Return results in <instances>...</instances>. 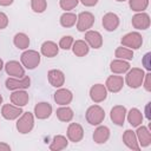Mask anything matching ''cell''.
Returning <instances> with one entry per match:
<instances>
[{
  "label": "cell",
  "instance_id": "8",
  "mask_svg": "<svg viewBox=\"0 0 151 151\" xmlns=\"http://www.w3.org/2000/svg\"><path fill=\"white\" fill-rule=\"evenodd\" d=\"M107 97V90L103 84H96L90 88V98L94 103H101Z\"/></svg>",
  "mask_w": 151,
  "mask_h": 151
},
{
  "label": "cell",
  "instance_id": "20",
  "mask_svg": "<svg viewBox=\"0 0 151 151\" xmlns=\"http://www.w3.org/2000/svg\"><path fill=\"white\" fill-rule=\"evenodd\" d=\"M28 100H29V97L25 90H15L11 94V103L15 106H19V107L27 105Z\"/></svg>",
  "mask_w": 151,
  "mask_h": 151
},
{
  "label": "cell",
  "instance_id": "34",
  "mask_svg": "<svg viewBox=\"0 0 151 151\" xmlns=\"http://www.w3.org/2000/svg\"><path fill=\"white\" fill-rule=\"evenodd\" d=\"M31 8L35 13H42L47 8L46 0H31Z\"/></svg>",
  "mask_w": 151,
  "mask_h": 151
},
{
  "label": "cell",
  "instance_id": "11",
  "mask_svg": "<svg viewBox=\"0 0 151 151\" xmlns=\"http://www.w3.org/2000/svg\"><path fill=\"white\" fill-rule=\"evenodd\" d=\"M131 24L136 29H146L150 27V17L147 13L139 12L132 17Z\"/></svg>",
  "mask_w": 151,
  "mask_h": 151
},
{
  "label": "cell",
  "instance_id": "22",
  "mask_svg": "<svg viewBox=\"0 0 151 151\" xmlns=\"http://www.w3.org/2000/svg\"><path fill=\"white\" fill-rule=\"evenodd\" d=\"M123 142L131 150L139 151V149H140V146L138 144V140H137V137H136V132H133L132 130H126L124 132V134H123Z\"/></svg>",
  "mask_w": 151,
  "mask_h": 151
},
{
  "label": "cell",
  "instance_id": "10",
  "mask_svg": "<svg viewBox=\"0 0 151 151\" xmlns=\"http://www.w3.org/2000/svg\"><path fill=\"white\" fill-rule=\"evenodd\" d=\"M83 137H84L83 126L78 123H71L67 127V138L73 143H78L83 139Z\"/></svg>",
  "mask_w": 151,
  "mask_h": 151
},
{
  "label": "cell",
  "instance_id": "36",
  "mask_svg": "<svg viewBox=\"0 0 151 151\" xmlns=\"http://www.w3.org/2000/svg\"><path fill=\"white\" fill-rule=\"evenodd\" d=\"M79 0H60L59 1V5L61 7V9L64 11H71L77 5H78Z\"/></svg>",
  "mask_w": 151,
  "mask_h": 151
},
{
  "label": "cell",
  "instance_id": "13",
  "mask_svg": "<svg viewBox=\"0 0 151 151\" xmlns=\"http://www.w3.org/2000/svg\"><path fill=\"white\" fill-rule=\"evenodd\" d=\"M123 86H124V79L120 76H110L105 83L106 90L112 92V93L119 92L123 88Z\"/></svg>",
  "mask_w": 151,
  "mask_h": 151
},
{
  "label": "cell",
  "instance_id": "14",
  "mask_svg": "<svg viewBox=\"0 0 151 151\" xmlns=\"http://www.w3.org/2000/svg\"><path fill=\"white\" fill-rule=\"evenodd\" d=\"M21 113H22L21 107L11 105V104H5L1 109V116L7 120H13V119L19 118V116Z\"/></svg>",
  "mask_w": 151,
  "mask_h": 151
},
{
  "label": "cell",
  "instance_id": "4",
  "mask_svg": "<svg viewBox=\"0 0 151 151\" xmlns=\"http://www.w3.org/2000/svg\"><path fill=\"white\" fill-rule=\"evenodd\" d=\"M34 126V117L31 112H22V116L18 119L17 122V130L22 133V134H26L28 132L32 131Z\"/></svg>",
  "mask_w": 151,
  "mask_h": 151
},
{
  "label": "cell",
  "instance_id": "27",
  "mask_svg": "<svg viewBox=\"0 0 151 151\" xmlns=\"http://www.w3.org/2000/svg\"><path fill=\"white\" fill-rule=\"evenodd\" d=\"M55 114H57V118H58L60 122H64V123L71 122V120L73 119V116H74L72 109L68 107V106H66V105H63L61 107L57 109Z\"/></svg>",
  "mask_w": 151,
  "mask_h": 151
},
{
  "label": "cell",
  "instance_id": "7",
  "mask_svg": "<svg viewBox=\"0 0 151 151\" xmlns=\"http://www.w3.org/2000/svg\"><path fill=\"white\" fill-rule=\"evenodd\" d=\"M31 86V79L29 77H22V78H8L6 79V88L11 91L15 90H26Z\"/></svg>",
  "mask_w": 151,
  "mask_h": 151
},
{
  "label": "cell",
  "instance_id": "32",
  "mask_svg": "<svg viewBox=\"0 0 151 151\" xmlns=\"http://www.w3.org/2000/svg\"><path fill=\"white\" fill-rule=\"evenodd\" d=\"M114 57H117L118 59H123V60H131L133 58V51L127 48V47L120 46V47L116 48Z\"/></svg>",
  "mask_w": 151,
  "mask_h": 151
},
{
  "label": "cell",
  "instance_id": "43",
  "mask_svg": "<svg viewBox=\"0 0 151 151\" xmlns=\"http://www.w3.org/2000/svg\"><path fill=\"white\" fill-rule=\"evenodd\" d=\"M14 0H0V6H9L13 4Z\"/></svg>",
  "mask_w": 151,
  "mask_h": 151
},
{
  "label": "cell",
  "instance_id": "33",
  "mask_svg": "<svg viewBox=\"0 0 151 151\" xmlns=\"http://www.w3.org/2000/svg\"><path fill=\"white\" fill-rule=\"evenodd\" d=\"M129 6L134 12H143L149 6V0H129Z\"/></svg>",
  "mask_w": 151,
  "mask_h": 151
},
{
  "label": "cell",
  "instance_id": "17",
  "mask_svg": "<svg viewBox=\"0 0 151 151\" xmlns=\"http://www.w3.org/2000/svg\"><path fill=\"white\" fill-rule=\"evenodd\" d=\"M85 41L92 48H100L103 46V37L97 31H87L85 33Z\"/></svg>",
  "mask_w": 151,
  "mask_h": 151
},
{
  "label": "cell",
  "instance_id": "25",
  "mask_svg": "<svg viewBox=\"0 0 151 151\" xmlns=\"http://www.w3.org/2000/svg\"><path fill=\"white\" fill-rule=\"evenodd\" d=\"M110 138V130L107 126H98L93 132V140L97 144H104Z\"/></svg>",
  "mask_w": 151,
  "mask_h": 151
},
{
  "label": "cell",
  "instance_id": "28",
  "mask_svg": "<svg viewBox=\"0 0 151 151\" xmlns=\"http://www.w3.org/2000/svg\"><path fill=\"white\" fill-rule=\"evenodd\" d=\"M126 114H127V122L130 123L131 126L137 127L143 123V114L138 109H131L129 113L126 112Z\"/></svg>",
  "mask_w": 151,
  "mask_h": 151
},
{
  "label": "cell",
  "instance_id": "5",
  "mask_svg": "<svg viewBox=\"0 0 151 151\" xmlns=\"http://www.w3.org/2000/svg\"><path fill=\"white\" fill-rule=\"evenodd\" d=\"M143 44V37L138 32H130L122 38V45L130 50H138Z\"/></svg>",
  "mask_w": 151,
  "mask_h": 151
},
{
  "label": "cell",
  "instance_id": "29",
  "mask_svg": "<svg viewBox=\"0 0 151 151\" xmlns=\"http://www.w3.org/2000/svg\"><path fill=\"white\" fill-rule=\"evenodd\" d=\"M67 144H68L67 138L61 136V134H58L53 138V140L50 145V150L51 151H60V150L67 147Z\"/></svg>",
  "mask_w": 151,
  "mask_h": 151
},
{
  "label": "cell",
  "instance_id": "26",
  "mask_svg": "<svg viewBox=\"0 0 151 151\" xmlns=\"http://www.w3.org/2000/svg\"><path fill=\"white\" fill-rule=\"evenodd\" d=\"M72 51L77 57H85L88 51H90V46L87 45V42L85 40H76L73 41L72 45Z\"/></svg>",
  "mask_w": 151,
  "mask_h": 151
},
{
  "label": "cell",
  "instance_id": "23",
  "mask_svg": "<svg viewBox=\"0 0 151 151\" xmlns=\"http://www.w3.org/2000/svg\"><path fill=\"white\" fill-rule=\"evenodd\" d=\"M110 70L112 73H116V74H123L125 72H127L130 70V64L126 61V60H123V59H116V60H112L111 64H110Z\"/></svg>",
  "mask_w": 151,
  "mask_h": 151
},
{
  "label": "cell",
  "instance_id": "2",
  "mask_svg": "<svg viewBox=\"0 0 151 151\" xmlns=\"http://www.w3.org/2000/svg\"><path fill=\"white\" fill-rule=\"evenodd\" d=\"M20 60L22 66L28 70H34L40 64V54L34 50H27L21 54Z\"/></svg>",
  "mask_w": 151,
  "mask_h": 151
},
{
  "label": "cell",
  "instance_id": "3",
  "mask_svg": "<svg viewBox=\"0 0 151 151\" xmlns=\"http://www.w3.org/2000/svg\"><path fill=\"white\" fill-rule=\"evenodd\" d=\"M105 118V111L99 105H92L86 111V120L90 125H99Z\"/></svg>",
  "mask_w": 151,
  "mask_h": 151
},
{
  "label": "cell",
  "instance_id": "37",
  "mask_svg": "<svg viewBox=\"0 0 151 151\" xmlns=\"http://www.w3.org/2000/svg\"><path fill=\"white\" fill-rule=\"evenodd\" d=\"M143 85H144V88H145L147 92L151 91V73H146V74L144 76Z\"/></svg>",
  "mask_w": 151,
  "mask_h": 151
},
{
  "label": "cell",
  "instance_id": "42",
  "mask_svg": "<svg viewBox=\"0 0 151 151\" xmlns=\"http://www.w3.org/2000/svg\"><path fill=\"white\" fill-rule=\"evenodd\" d=\"M150 104H151V103H147L146 106H145V117H146L149 120H150V118H151V117H150Z\"/></svg>",
  "mask_w": 151,
  "mask_h": 151
},
{
  "label": "cell",
  "instance_id": "44",
  "mask_svg": "<svg viewBox=\"0 0 151 151\" xmlns=\"http://www.w3.org/2000/svg\"><path fill=\"white\" fill-rule=\"evenodd\" d=\"M2 67H4V61H2V59L0 58V72H1V70H2Z\"/></svg>",
  "mask_w": 151,
  "mask_h": 151
},
{
  "label": "cell",
  "instance_id": "39",
  "mask_svg": "<svg viewBox=\"0 0 151 151\" xmlns=\"http://www.w3.org/2000/svg\"><path fill=\"white\" fill-rule=\"evenodd\" d=\"M150 57H151V53L149 52V53H146V54L144 55V58H143V65L145 66V68H146L147 71H150V70H151V64H150Z\"/></svg>",
  "mask_w": 151,
  "mask_h": 151
},
{
  "label": "cell",
  "instance_id": "45",
  "mask_svg": "<svg viewBox=\"0 0 151 151\" xmlns=\"http://www.w3.org/2000/svg\"><path fill=\"white\" fill-rule=\"evenodd\" d=\"M1 103H2V96L0 94V104H1Z\"/></svg>",
  "mask_w": 151,
  "mask_h": 151
},
{
  "label": "cell",
  "instance_id": "35",
  "mask_svg": "<svg viewBox=\"0 0 151 151\" xmlns=\"http://www.w3.org/2000/svg\"><path fill=\"white\" fill-rule=\"evenodd\" d=\"M73 38L71 35H64L59 41V47L63 50H70L73 45Z\"/></svg>",
  "mask_w": 151,
  "mask_h": 151
},
{
  "label": "cell",
  "instance_id": "16",
  "mask_svg": "<svg viewBox=\"0 0 151 151\" xmlns=\"http://www.w3.org/2000/svg\"><path fill=\"white\" fill-rule=\"evenodd\" d=\"M137 131H136V137L138 140L139 146L142 147H146L151 144V133L149 131V129L146 126H137Z\"/></svg>",
  "mask_w": 151,
  "mask_h": 151
},
{
  "label": "cell",
  "instance_id": "6",
  "mask_svg": "<svg viewBox=\"0 0 151 151\" xmlns=\"http://www.w3.org/2000/svg\"><path fill=\"white\" fill-rule=\"evenodd\" d=\"M94 24V15L91 12H81L77 17V29L79 32L88 31Z\"/></svg>",
  "mask_w": 151,
  "mask_h": 151
},
{
  "label": "cell",
  "instance_id": "9",
  "mask_svg": "<svg viewBox=\"0 0 151 151\" xmlns=\"http://www.w3.org/2000/svg\"><path fill=\"white\" fill-rule=\"evenodd\" d=\"M110 117L111 120L118 125V126H123L124 122H125V117H126V109L123 105H116L112 107L111 112H110Z\"/></svg>",
  "mask_w": 151,
  "mask_h": 151
},
{
  "label": "cell",
  "instance_id": "24",
  "mask_svg": "<svg viewBox=\"0 0 151 151\" xmlns=\"http://www.w3.org/2000/svg\"><path fill=\"white\" fill-rule=\"evenodd\" d=\"M40 51H41V54H42V55H45V57H47V58H53V57H55V55L58 54V52H59V46H58L54 41H50V40H48V41L42 42Z\"/></svg>",
  "mask_w": 151,
  "mask_h": 151
},
{
  "label": "cell",
  "instance_id": "12",
  "mask_svg": "<svg viewBox=\"0 0 151 151\" xmlns=\"http://www.w3.org/2000/svg\"><path fill=\"white\" fill-rule=\"evenodd\" d=\"M5 71L8 76H12L14 78H22L25 77V70L21 66V64H19V61L15 60H11L7 61L5 65Z\"/></svg>",
  "mask_w": 151,
  "mask_h": 151
},
{
  "label": "cell",
  "instance_id": "19",
  "mask_svg": "<svg viewBox=\"0 0 151 151\" xmlns=\"http://www.w3.org/2000/svg\"><path fill=\"white\" fill-rule=\"evenodd\" d=\"M72 98H73V94L70 90L67 88H59L54 92V96H53V99L57 104L59 105H67L72 101Z\"/></svg>",
  "mask_w": 151,
  "mask_h": 151
},
{
  "label": "cell",
  "instance_id": "46",
  "mask_svg": "<svg viewBox=\"0 0 151 151\" xmlns=\"http://www.w3.org/2000/svg\"><path fill=\"white\" fill-rule=\"evenodd\" d=\"M116 1H119V2H122V1H125V0H116Z\"/></svg>",
  "mask_w": 151,
  "mask_h": 151
},
{
  "label": "cell",
  "instance_id": "1",
  "mask_svg": "<svg viewBox=\"0 0 151 151\" xmlns=\"http://www.w3.org/2000/svg\"><path fill=\"white\" fill-rule=\"evenodd\" d=\"M144 71L142 68H138V67H134L132 70H130L126 74V78H125V81L126 84L129 85V87L131 88H138L143 85V80H144Z\"/></svg>",
  "mask_w": 151,
  "mask_h": 151
},
{
  "label": "cell",
  "instance_id": "38",
  "mask_svg": "<svg viewBox=\"0 0 151 151\" xmlns=\"http://www.w3.org/2000/svg\"><path fill=\"white\" fill-rule=\"evenodd\" d=\"M7 25H8V17L5 13L0 12V29L6 28Z\"/></svg>",
  "mask_w": 151,
  "mask_h": 151
},
{
  "label": "cell",
  "instance_id": "21",
  "mask_svg": "<svg viewBox=\"0 0 151 151\" xmlns=\"http://www.w3.org/2000/svg\"><path fill=\"white\" fill-rule=\"evenodd\" d=\"M47 78L53 87H61L65 83V74L60 70H50L47 73Z\"/></svg>",
  "mask_w": 151,
  "mask_h": 151
},
{
  "label": "cell",
  "instance_id": "30",
  "mask_svg": "<svg viewBox=\"0 0 151 151\" xmlns=\"http://www.w3.org/2000/svg\"><path fill=\"white\" fill-rule=\"evenodd\" d=\"M13 42L17 48L19 50H26L29 46V38L25 33H17L13 38Z\"/></svg>",
  "mask_w": 151,
  "mask_h": 151
},
{
  "label": "cell",
  "instance_id": "15",
  "mask_svg": "<svg viewBox=\"0 0 151 151\" xmlns=\"http://www.w3.org/2000/svg\"><path fill=\"white\" fill-rule=\"evenodd\" d=\"M101 22H103V26H104V28L106 31L113 32L119 26V18H118V15L116 13L109 12L103 17V21Z\"/></svg>",
  "mask_w": 151,
  "mask_h": 151
},
{
  "label": "cell",
  "instance_id": "40",
  "mask_svg": "<svg viewBox=\"0 0 151 151\" xmlns=\"http://www.w3.org/2000/svg\"><path fill=\"white\" fill-rule=\"evenodd\" d=\"M80 2H81L84 6H86V7H92V6L97 5L98 0H80Z\"/></svg>",
  "mask_w": 151,
  "mask_h": 151
},
{
  "label": "cell",
  "instance_id": "41",
  "mask_svg": "<svg viewBox=\"0 0 151 151\" xmlns=\"http://www.w3.org/2000/svg\"><path fill=\"white\" fill-rule=\"evenodd\" d=\"M0 151H11V146L6 143H0Z\"/></svg>",
  "mask_w": 151,
  "mask_h": 151
},
{
  "label": "cell",
  "instance_id": "18",
  "mask_svg": "<svg viewBox=\"0 0 151 151\" xmlns=\"http://www.w3.org/2000/svg\"><path fill=\"white\" fill-rule=\"evenodd\" d=\"M52 114V106L50 103L41 101L34 106V116L38 119H47Z\"/></svg>",
  "mask_w": 151,
  "mask_h": 151
},
{
  "label": "cell",
  "instance_id": "31",
  "mask_svg": "<svg viewBox=\"0 0 151 151\" xmlns=\"http://www.w3.org/2000/svg\"><path fill=\"white\" fill-rule=\"evenodd\" d=\"M77 22V15L74 13H68V12H65L64 14H61L60 17V25L63 27H72L73 25H76Z\"/></svg>",
  "mask_w": 151,
  "mask_h": 151
}]
</instances>
